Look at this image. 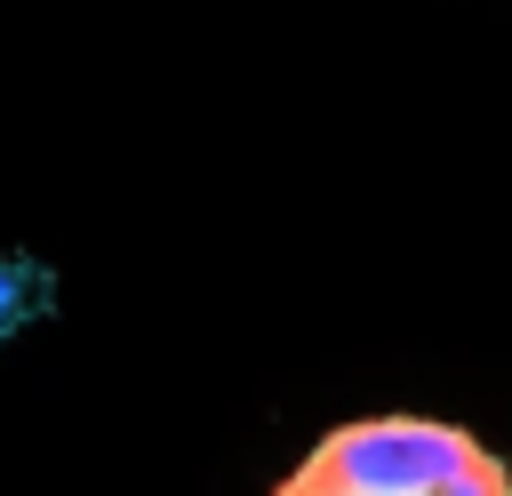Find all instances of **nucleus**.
<instances>
[{
  "label": "nucleus",
  "mask_w": 512,
  "mask_h": 496,
  "mask_svg": "<svg viewBox=\"0 0 512 496\" xmlns=\"http://www.w3.org/2000/svg\"><path fill=\"white\" fill-rule=\"evenodd\" d=\"M272 496H512L504 456L440 416H352Z\"/></svg>",
  "instance_id": "nucleus-1"
},
{
  "label": "nucleus",
  "mask_w": 512,
  "mask_h": 496,
  "mask_svg": "<svg viewBox=\"0 0 512 496\" xmlns=\"http://www.w3.org/2000/svg\"><path fill=\"white\" fill-rule=\"evenodd\" d=\"M40 312H56V272L32 256H0V344Z\"/></svg>",
  "instance_id": "nucleus-2"
}]
</instances>
